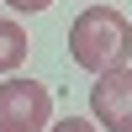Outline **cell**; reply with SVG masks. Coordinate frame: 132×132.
I'll return each instance as SVG.
<instances>
[{
  "label": "cell",
  "mask_w": 132,
  "mask_h": 132,
  "mask_svg": "<svg viewBox=\"0 0 132 132\" xmlns=\"http://www.w3.org/2000/svg\"><path fill=\"white\" fill-rule=\"evenodd\" d=\"M5 5H11V11H48L53 0H5Z\"/></svg>",
  "instance_id": "8992f818"
},
{
  "label": "cell",
  "mask_w": 132,
  "mask_h": 132,
  "mask_svg": "<svg viewBox=\"0 0 132 132\" xmlns=\"http://www.w3.org/2000/svg\"><path fill=\"white\" fill-rule=\"evenodd\" d=\"M21 58H27V32L16 21H0V74L21 69Z\"/></svg>",
  "instance_id": "277c9868"
},
{
  "label": "cell",
  "mask_w": 132,
  "mask_h": 132,
  "mask_svg": "<svg viewBox=\"0 0 132 132\" xmlns=\"http://www.w3.org/2000/svg\"><path fill=\"white\" fill-rule=\"evenodd\" d=\"M53 122V95L37 79H5L0 85V132H42Z\"/></svg>",
  "instance_id": "7a4b0ae2"
},
{
  "label": "cell",
  "mask_w": 132,
  "mask_h": 132,
  "mask_svg": "<svg viewBox=\"0 0 132 132\" xmlns=\"http://www.w3.org/2000/svg\"><path fill=\"white\" fill-rule=\"evenodd\" d=\"M42 132H101V127H95L90 116H63V122H48Z\"/></svg>",
  "instance_id": "5b68a950"
},
{
  "label": "cell",
  "mask_w": 132,
  "mask_h": 132,
  "mask_svg": "<svg viewBox=\"0 0 132 132\" xmlns=\"http://www.w3.org/2000/svg\"><path fill=\"white\" fill-rule=\"evenodd\" d=\"M90 116L101 132H132V69H106L90 85Z\"/></svg>",
  "instance_id": "3957f363"
},
{
  "label": "cell",
  "mask_w": 132,
  "mask_h": 132,
  "mask_svg": "<svg viewBox=\"0 0 132 132\" xmlns=\"http://www.w3.org/2000/svg\"><path fill=\"white\" fill-rule=\"evenodd\" d=\"M69 53L85 74H106L122 69L132 58V21L116 5H85L69 27Z\"/></svg>",
  "instance_id": "6da1fadb"
}]
</instances>
